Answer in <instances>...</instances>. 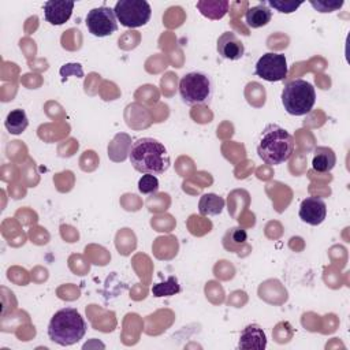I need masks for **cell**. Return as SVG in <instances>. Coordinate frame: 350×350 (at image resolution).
I'll list each match as a JSON object with an SVG mask.
<instances>
[{
    "mask_svg": "<svg viewBox=\"0 0 350 350\" xmlns=\"http://www.w3.org/2000/svg\"><path fill=\"white\" fill-rule=\"evenodd\" d=\"M129 159L135 171L150 175L164 174L171 164L167 148L150 137L134 141L129 150Z\"/></svg>",
    "mask_w": 350,
    "mask_h": 350,
    "instance_id": "1",
    "label": "cell"
},
{
    "mask_svg": "<svg viewBox=\"0 0 350 350\" xmlns=\"http://www.w3.org/2000/svg\"><path fill=\"white\" fill-rule=\"evenodd\" d=\"M294 138L276 123L265 126L257 145L258 157L269 165H278L287 161L294 153Z\"/></svg>",
    "mask_w": 350,
    "mask_h": 350,
    "instance_id": "2",
    "label": "cell"
},
{
    "mask_svg": "<svg viewBox=\"0 0 350 350\" xmlns=\"http://www.w3.org/2000/svg\"><path fill=\"white\" fill-rule=\"evenodd\" d=\"M86 329V321L75 308H63L51 317L48 336L60 346H71L85 336Z\"/></svg>",
    "mask_w": 350,
    "mask_h": 350,
    "instance_id": "3",
    "label": "cell"
},
{
    "mask_svg": "<svg viewBox=\"0 0 350 350\" xmlns=\"http://www.w3.org/2000/svg\"><path fill=\"white\" fill-rule=\"evenodd\" d=\"M213 93V79L205 71H190L179 81V96L186 105H209Z\"/></svg>",
    "mask_w": 350,
    "mask_h": 350,
    "instance_id": "4",
    "label": "cell"
},
{
    "mask_svg": "<svg viewBox=\"0 0 350 350\" xmlns=\"http://www.w3.org/2000/svg\"><path fill=\"white\" fill-rule=\"evenodd\" d=\"M316 103V90L305 79L288 81L282 90V104L293 116L308 115Z\"/></svg>",
    "mask_w": 350,
    "mask_h": 350,
    "instance_id": "5",
    "label": "cell"
},
{
    "mask_svg": "<svg viewBox=\"0 0 350 350\" xmlns=\"http://www.w3.org/2000/svg\"><path fill=\"white\" fill-rule=\"evenodd\" d=\"M115 16L124 27H141L152 16V8L145 0H119L113 7Z\"/></svg>",
    "mask_w": 350,
    "mask_h": 350,
    "instance_id": "6",
    "label": "cell"
},
{
    "mask_svg": "<svg viewBox=\"0 0 350 350\" xmlns=\"http://www.w3.org/2000/svg\"><path fill=\"white\" fill-rule=\"evenodd\" d=\"M288 66L283 53L267 52L256 63L254 74L268 82H279L287 77Z\"/></svg>",
    "mask_w": 350,
    "mask_h": 350,
    "instance_id": "7",
    "label": "cell"
},
{
    "mask_svg": "<svg viewBox=\"0 0 350 350\" xmlns=\"http://www.w3.org/2000/svg\"><path fill=\"white\" fill-rule=\"evenodd\" d=\"M86 27L94 37H108L118 30V19L112 8L107 5L92 8L85 19Z\"/></svg>",
    "mask_w": 350,
    "mask_h": 350,
    "instance_id": "8",
    "label": "cell"
},
{
    "mask_svg": "<svg viewBox=\"0 0 350 350\" xmlns=\"http://www.w3.org/2000/svg\"><path fill=\"white\" fill-rule=\"evenodd\" d=\"M299 219L310 226H319L327 216L325 201L320 197H308L299 205Z\"/></svg>",
    "mask_w": 350,
    "mask_h": 350,
    "instance_id": "9",
    "label": "cell"
},
{
    "mask_svg": "<svg viewBox=\"0 0 350 350\" xmlns=\"http://www.w3.org/2000/svg\"><path fill=\"white\" fill-rule=\"evenodd\" d=\"M216 49L220 57L227 60H239L245 55V45L232 31H224L219 36Z\"/></svg>",
    "mask_w": 350,
    "mask_h": 350,
    "instance_id": "10",
    "label": "cell"
},
{
    "mask_svg": "<svg viewBox=\"0 0 350 350\" xmlns=\"http://www.w3.org/2000/svg\"><path fill=\"white\" fill-rule=\"evenodd\" d=\"M75 3L66 0H49L44 3V16L53 26L66 23L72 14Z\"/></svg>",
    "mask_w": 350,
    "mask_h": 350,
    "instance_id": "11",
    "label": "cell"
},
{
    "mask_svg": "<svg viewBox=\"0 0 350 350\" xmlns=\"http://www.w3.org/2000/svg\"><path fill=\"white\" fill-rule=\"evenodd\" d=\"M267 347V335L258 324H247L238 342V349L242 350H264Z\"/></svg>",
    "mask_w": 350,
    "mask_h": 350,
    "instance_id": "12",
    "label": "cell"
},
{
    "mask_svg": "<svg viewBox=\"0 0 350 350\" xmlns=\"http://www.w3.org/2000/svg\"><path fill=\"white\" fill-rule=\"evenodd\" d=\"M271 19H272V11L269 7H267L264 1L250 7L245 14V22L252 29H260L268 25Z\"/></svg>",
    "mask_w": 350,
    "mask_h": 350,
    "instance_id": "13",
    "label": "cell"
},
{
    "mask_svg": "<svg viewBox=\"0 0 350 350\" xmlns=\"http://www.w3.org/2000/svg\"><path fill=\"white\" fill-rule=\"evenodd\" d=\"M336 164L335 152L328 146H316L313 150L312 167L317 172H328Z\"/></svg>",
    "mask_w": 350,
    "mask_h": 350,
    "instance_id": "14",
    "label": "cell"
},
{
    "mask_svg": "<svg viewBox=\"0 0 350 350\" xmlns=\"http://www.w3.org/2000/svg\"><path fill=\"white\" fill-rule=\"evenodd\" d=\"M226 201L215 193H205L200 197L198 211L202 216H217L223 212Z\"/></svg>",
    "mask_w": 350,
    "mask_h": 350,
    "instance_id": "15",
    "label": "cell"
},
{
    "mask_svg": "<svg viewBox=\"0 0 350 350\" xmlns=\"http://www.w3.org/2000/svg\"><path fill=\"white\" fill-rule=\"evenodd\" d=\"M227 0H200L197 1L198 11L208 19H221L228 11Z\"/></svg>",
    "mask_w": 350,
    "mask_h": 350,
    "instance_id": "16",
    "label": "cell"
},
{
    "mask_svg": "<svg viewBox=\"0 0 350 350\" xmlns=\"http://www.w3.org/2000/svg\"><path fill=\"white\" fill-rule=\"evenodd\" d=\"M4 126L10 134H14V135L22 134L29 126V119L26 112L21 108L12 109L11 112H8L4 120Z\"/></svg>",
    "mask_w": 350,
    "mask_h": 350,
    "instance_id": "17",
    "label": "cell"
},
{
    "mask_svg": "<svg viewBox=\"0 0 350 350\" xmlns=\"http://www.w3.org/2000/svg\"><path fill=\"white\" fill-rule=\"evenodd\" d=\"M246 241H247V232L241 227H232L224 234L223 246L227 250L237 253L246 243Z\"/></svg>",
    "mask_w": 350,
    "mask_h": 350,
    "instance_id": "18",
    "label": "cell"
},
{
    "mask_svg": "<svg viewBox=\"0 0 350 350\" xmlns=\"http://www.w3.org/2000/svg\"><path fill=\"white\" fill-rule=\"evenodd\" d=\"M180 291V284L175 276H168L167 280L156 283L152 286V294L157 298L160 297H171Z\"/></svg>",
    "mask_w": 350,
    "mask_h": 350,
    "instance_id": "19",
    "label": "cell"
},
{
    "mask_svg": "<svg viewBox=\"0 0 350 350\" xmlns=\"http://www.w3.org/2000/svg\"><path fill=\"white\" fill-rule=\"evenodd\" d=\"M138 190L142 194H154L159 190L157 176L150 174H144L138 180Z\"/></svg>",
    "mask_w": 350,
    "mask_h": 350,
    "instance_id": "20",
    "label": "cell"
},
{
    "mask_svg": "<svg viewBox=\"0 0 350 350\" xmlns=\"http://www.w3.org/2000/svg\"><path fill=\"white\" fill-rule=\"evenodd\" d=\"M264 3L267 4V7H271L280 14H291L302 4L299 1H291V0H268Z\"/></svg>",
    "mask_w": 350,
    "mask_h": 350,
    "instance_id": "21",
    "label": "cell"
},
{
    "mask_svg": "<svg viewBox=\"0 0 350 350\" xmlns=\"http://www.w3.org/2000/svg\"><path fill=\"white\" fill-rule=\"evenodd\" d=\"M309 3L319 12H332L343 5V0H310Z\"/></svg>",
    "mask_w": 350,
    "mask_h": 350,
    "instance_id": "22",
    "label": "cell"
},
{
    "mask_svg": "<svg viewBox=\"0 0 350 350\" xmlns=\"http://www.w3.org/2000/svg\"><path fill=\"white\" fill-rule=\"evenodd\" d=\"M70 74H74V75H78L79 78L83 77V71H82V67L81 64L78 63H67L64 64L62 68H60V75L64 78H67Z\"/></svg>",
    "mask_w": 350,
    "mask_h": 350,
    "instance_id": "23",
    "label": "cell"
}]
</instances>
